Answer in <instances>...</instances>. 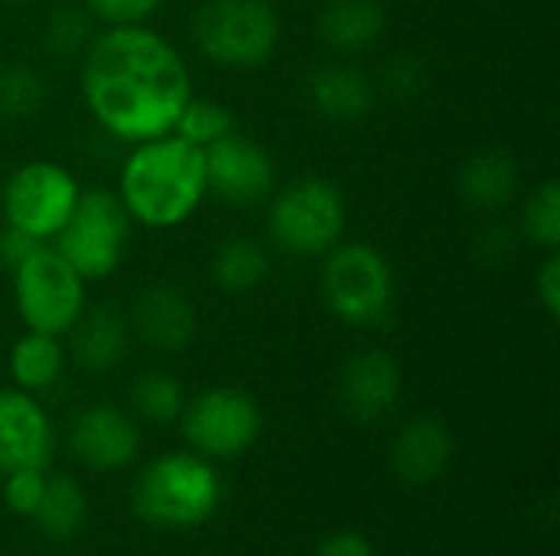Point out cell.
I'll list each match as a JSON object with an SVG mask.
<instances>
[{
  "label": "cell",
  "mask_w": 560,
  "mask_h": 556,
  "mask_svg": "<svg viewBox=\"0 0 560 556\" xmlns=\"http://www.w3.org/2000/svg\"><path fill=\"white\" fill-rule=\"evenodd\" d=\"M79 62L89 115L102 131L128 144L171 134L194 95L190 69L177 46L144 23L95 33Z\"/></svg>",
  "instance_id": "1"
},
{
  "label": "cell",
  "mask_w": 560,
  "mask_h": 556,
  "mask_svg": "<svg viewBox=\"0 0 560 556\" xmlns=\"http://www.w3.org/2000/svg\"><path fill=\"white\" fill-rule=\"evenodd\" d=\"M115 193L131 223H141L144 229H177L207 197L203 151L177 134L131 144Z\"/></svg>",
  "instance_id": "2"
},
{
  "label": "cell",
  "mask_w": 560,
  "mask_h": 556,
  "mask_svg": "<svg viewBox=\"0 0 560 556\" xmlns=\"http://www.w3.org/2000/svg\"><path fill=\"white\" fill-rule=\"evenodd\" d=\"M223 501V482L210 459L197 452H167L148 462L131 488L135 514L164 531L207 524Z\"/></svg>",
  "instance_id": "3"
},
{
  "label": "cell",
  "mask_w": 560,
  "mask_h": 556,
  "mask_svg": "<svg viewBox=\"0 0 560 556\" xmlns=\"http://www.w3.org/2000/svg\"><path fill=\"white\" fill-rule=\"evenodd\" d=\"M197 52L220 69H259L282 39V20L269 0H203L190 16Z\"/></svg>",
  "instance_id": "4"
},
{
  "label": "cell",
  "mask_w": 560,
  "mask_h": 556,
  "mask_svg": "<svg viewBox=\"0 0 560 556\" xmlns=\"http://www.w3.org/2000/svg\"><path fill=\"white\" fill-rule=\"evenodd\" d=\"M266 229L282 252L322 259L345 239L348 200L328 177H299L269 197Z\"/></svg>",
  "instance_id": "5"
},
{
  "label": "cell",
  "mask_w": 560,
  "mask_h": 556,
  "mask_svg": "<svg viewBox=\"0 0 560 556\" xmlns=\"http://www.w3.org/2000/svg\"><path fill=\"white\" fill-rule=\"evenodd\" d=\"M322 298L325 308L348 328H377L390 318L397 282L390 259L371 242H338L322 256Z\"/></svg>",
  "instance_id": "6"
},
{
  "label": "cell",
  "mask_w": 560,
  "mask_h": 556,
  "mask_svg": "<svg viewBox=\"0 0 560 556\" xmlns=\"http://www.w3.org/2000/svg\"><path fill=\"white\" fill-rule=\"evenodd\" d=\"M131 236V216L115 190L89 187L79 193L66 226L49 242L85 282H102L118 272Z\"/></svg>",
  "instance_id": "7"
},
{
  "label": "cell",
  "mask_w": 560,
  "mask_h": 556,
  "mask_svg": "<svg viewBox=\"0 0 560 556\" xmlns=\"http://www.w3.org/2000/svg\"><path fill=\"white\" fill-rule=\"evenodd\" d=\"M10 279H13V305L26 331L62 338L89 305L85 279L49 242L30 252L10 272Z\"/></svg>",
  "instance_id": "8"
},
{
  "label": "cell",
  "mask_w": 560,
  "mask_h": 556,
  "mask_svg": "<svg viewBox=\"0 0 560 556\" xmlns=\"http://www.w3.org/2000/svg\"><path fill=\"white\" fill-rule=\"evenodd\" d=\"M79 193L82 187L69 167L56 161H26L7 177L0 190L3 223L39 242H52L75 210Z\"/></svg>",
  "instance_id": "9"
},
{
  "label": "cell",
  "mask_w": 560,
  "mask_h": 556,
  "mask_svg": "<svg viewBox=\"0 0 560 556\" xmlns=\"http://www.w3.org/2000/svg\"><path fill=\"white\" fill-rule=\"evenodd\" d=\"M180 429L190 452L223 462L249 452L262 433L259 403L240 387H210L184 403Z\"/></svg>",
  "instance_id": "10"
},
{
  "label": "cell",
  "mask_w": 560,
  "mask_h": 556,
  "mask_svg": "<svg viewBox=\"0 0 560 556\" xmlns=\"http://www.w3.org/2000/svg\"><path fill=\"white\" fill-rule=\"evenodd\" d=\"M207 193L230 206H256L276 190L272 154L246 134H226L203 151Z\"/></svg>",
  "instance_id": "11"
},
{
  "label": "cell",
  "mask_w": 560,
  "mask_h": 556,
  "mask_svg": "<svg viewBox=\"0 0 560 556\" xmlns=\"http://www.w3.org/2000/svg\"><path fill=\"white\" fill-rule=\"evenodd\" d=\"M404 397V370L394 354L368 347L351 354L338 370V403L354 423L387 419Z\"/></svg>",
  "instance_id": "12"
},
{
  "label": "cell",
  "mask_w": 560,
  "mask_h": 556,
  "mask_svg": "<svg viewBox=\"0 0 560 556\" xmlns=\"http://www.w3.org/2000/svg\"><path fill=\"white\" fill-rule=\"evenodd\" d=\"M69 449L92 472H118L138 459L141 433L128 413L95 403L79 410L69 423Z\"/></svg>",
  "instance_id": "13"
},
{
  "label": "cell",
  "mask_w": 560,
  "mask_h": 556,
  "mask_svg": "<svg viewBox=\"0 0 560 556\" xmlns=\"http://www.w3.org/2000/svg\"><path fill=\"white\" fill-rule=\"evenodd\" d=\"M56 449L49 413L33 393L0 390V475L16 469H46Z\"/></svg>",
  "instance_id": "14"
},
{
  "label": "cell",
  "mask_w": 560,
  "mask_h": 556,
  "mask_svg": "<svg viewBox=\"0 0 560 556\" xmlns=\"http://www.w3.org/2000/svg\"><path fill=\"white\" fill-rule=\"evenodd\" d=\"M131 334H138L151 351L180 354L197 338V305L177 285L154 282L138 292L128 311Z\"/></svg>",
  "instance_id": "15"
},
{
  "label": "cell",
  "mask_w": 560,
  "mask_h": 556,
  "mask_svg": "<svg viewBox=\"0 0 560 556\" xmlns=\"http://www.w3.org/2000/svg\"><path fill=\"white\" fill-rule=\"evenodd\" d=\"M456 456V436L440 416H413L390 442V469L400 485L427 488L446 475Z\"/></svg>",
  "instance_id": "16"
},
{
  "label": "cell",
  "mask_w": 560,
  "mask_h": 556,
  "mask_svg": "<svg viewBox=\"0 0 560 556\" xmlns=\"http://www.w3.org/2000/svg\"><path fill=\"white\" fill-rule=\"evenodd\" d=\"M305 102L315 115L335 125H358L377 108V85L361 66L348 59L322 62L305 75Z\"/></svg>",
  "instance_id": "17"
},
{
  "label": "cell",
  "mask_w": 560,
  "mask_h": 556,
  "mask_svg": "<svg viewBox=\"0 0 560 556\" xmlns=\"http://www.w3.org/2000/svg\"><path fill=\"white\" fill-rule=\"evenodd\" d=\"M69 334V354L79 370L85 374H108L115 370L131 344V324L128 315L118 305H85Z\"/></svg>",
  "instance_id": "18"
},
{
  "label": "cell",
  "mask_w": 560,
  "mask_h": 556,
  "mask_svg": "<svg viewBox=\"0 0 560 556\" xmlns=\"http://www.w3.org/2000/svg\"><path fill=\"white\" fill-rule=\"evenodd\" d=\"M518 187H522V170L505 147L472 151L456 174L459 200L482 216H499L518 197Z\"/></svg>",
  "instance_id": "19"
},
{
  "label": "cell",
  "mask_w": 560,
  "mask_h": 556,
  "mask_svg": "<svg viewBox=\"0 0 560 556\" xmlns=\"http://www.w3.org/2000/svg\"><path fill=\"white\" fill-rule=\"evenodd\" d=\"M387 10L381 0H325L315 16V36L338 56H361L381 43Z\"/></svg>",
  "instance_id": "20"
},
{
  "label": "cell",
  "mask_w": 560,
  "mask_h": 556,
  "mask_svg": "<svg viewBox=\"0 0 560 556\" xmlns=\"http://www.w3.org/2000/svg\"><path fill=\"white\" fill-rule=\"evenodd\" d=\"M272 272V259L259 239L230 236L210 256V282L226 295H249L256 292Z\"/></svg>",
  "instance_id": "21"
},
{
  "label": "cell",
  "mask_w": 560,
  "mask_h": 556,
  "mask_svg": "<svg viewBox=\"0 0 560 556\" xmlns=\"http://www.w3.org/2000/svg\"><path fill=\"white\" fill-rule=\"evenodd\" d=\"M62 367H66V347L56 334L26 331L10 351V377L16 390L33 397L49 390L62 377Z\"/></svg>",
  "instance_id": "22"
},
{
  "label": "cell",
  "mask_w": 560,
  "mask_h": 556,
  "mask_svg": "<svg viewBox=\"0 0 560 556\" xmlns=\"http://www.w3.org/2000/svg\"><path fill=\"white\" fill-rule=\"evenodd\" d=\"M33 521L49 541H72L89 521V498L82 485L69 475L46 478V492L33 511Z\"/></svg>",
  "instance_id": "23"
},
{
  "label": "cell",
  "mask_w": 560,
  "mask_h": 556,
  "mask_svg": "<svg viewBox=\"0 0 560 556\" xmlns=\"http://www.w3.org/2000/svg\"><path fill=\"white\" fill-rule=\"evenodd\" d=\"M518 233L541 252L560 249V187L555 177H545L541 184H535L528 190V197L522 203Z\"/></svg>",
  "instance_id": "24"
},
{
  "label": "cell",
  "mask_w": 560,
  "mask_h": 556,
  "mask_svg": "<svg viewBox=\"0 0 560 556\" xmlns=\"http://www.w3.org/2000/svg\"><path fill=\"white\" fill-rule=\"evenodd\" d=\"M233 131H236L233 111L220 98H207V95H190L171 128V134H177L180 141H187L200 151H207L210 144L223 141Z\"/></svg>",
  "instance_id": "25"
},
{
  "label": "cell",
  "mask_w": 560,
  "mask_h": 556,
  "mask_svg": "<svg viewBox=\"0 0 560 556\" xmlns=\"http://www.w3.org/2000/svg\"><path fill=\"white\" fill-rule=\"evenodd\" d=\"M131 410L154 423V426H164V423H177L180 413H184V387L177 377L164 374V370H148V374H138L135 383H131Z\"/></svg>",
  "instance_id": "26"
},
{
  "label": "cell",
  "mask_w": 560,
  "mask_h": 556,
  "mask_svg": "<svg viewBox=\"0 0 560 556\" xmlns=\"http://www.w3.org/2000/svg\"><path fill=\"white\" fill-rule=\"evenodd\" d=\"M95 36V20L85 7H56L43 23V46L59 59H79Z\"/></svg>",
  "instance_id": "27"
},
{
  "label": "cell",
  "mask_w": 560,
  "mask_h": 556,
  "mask_svg": "<svg viewBox=\"0 0 560 556\" xmlns=\"http://www.w3.org/2000/svg\"><path fill=\"white\" fill-rule=\"evenodd\" d=\"M46 102V82L33 66L13 62L0 69V118L20 121L43 108Z\"/></svg>",
  "instance_id": "28"
},
{
  "label": "cell",
  "mask_w": 560,
  "mask_h": 556,
  "mask_svg": "<svg viewBox=\"0 0 560 556\" xmlns=\"http://www.w3.org/2000/svg\"><path fill=\"white\" fill-rule=\"evenodd\" d=\"M377 92H387L390 98H400V102H410L417 98L427 85H430V62L407 49V52H394L384 66H381V75L374 79Z\"/></svg>",
  "instance_id": "29"
},
{
  "label": "cell",
  "mask_w": 560,
  "mask_h": 556,
  "mask_svg": "<svg viewBox=\"0 0 560 556\" xmlns=\"http://www.w3.org/2000/svg\"><path fill=\"white\" fill-rule=\"evenodd\" d=\"M43 492H46L43 469H16L3 475V505L20 518H33Z\"/></svg>",
  "instance_id": "30"
},
{
  "label": "cell",
  "mask_w": 560,
  "mask_h": 556,
  "mask_svg": "<svg viewBox=\"0 0 560 556\" xmlns=\"http://www.w3.org/2000/svg\"><path fill=\"white\" fill-rule=\"evenodd\" d=\"M164 0H82V7L92 13V20H102L105 26H135L151 20L161 10Z\"/></svg>",
  "instance_id": "31"
},
{
  "label": "cell",
  "mask_w": 560,
  "mask_h": 556,
  "mask_svg": "<svg viewBox=\"0 0 560 556\" xmlns=\"http://www.w3.org/2000/svg\"><path fill=\"white\" fill-rule=\"evenodd\" d=\"M518 246H522L518 226H509L502 220L486 223L476 236V252L486 265H505L509 259H515Z\"/></svg>",
  "instance_id": "32"
},
{
  "label": "cell",
  "mask_w": 560,
  "mask_h": 556,
  "mask_svg": "<svg viewBox=\"0 0 560 556\" xmlns=\"http://www.w3.org/2000/svg\"><path fill=\"white\" fill-rule=\"evenodd\" d=\"M535 298L545 311V318H560V252H545L538 272H535Z\"/></svg>",
  "instance_id": "33"
},
{
  "label": "cell",
  "mask_w": 560,
  "mask_h": 556,
  "mask_svg": "<svg viewBox=\"0 0 560 556\" xmlns=\"http://www.w3.org/2000/svg\"><path fill=\"white\" fill-rule=\"evenodd\" d=\"M39 246H43L39 239H33V236H26L23 229L3 223V229H0V269H3V272H13V269H16L30 252H36Z\"/></svg>",
  "instance_id": "34"
},
{
  "label": "cell",
  "mask_w": 560,
  "mask_h": 556,
  "mask_svg": "<svg viewBox=\"0 0 560 556\" xmlns=\"http://www.w3.org/2000/svg\"><path fill=\"white\" fill-rule=\"evenodd\" d=\"M315 556H377V551L361 531H335L318 544Z\"/></svg>",
  "instance_id": "35"
},
{
  "label": "cell",
  "mask_w": 560,
  "mask_h": 556,
  "mask_svg": "<svg viewBox=\"0 0 560 556\" xmlns=\"http://www.w3.org/2000/svg\"><path fill=\"white\" fill-rule=\"evenodd\" d=\"M3 3H16V7H23V3H33V0H3Z\"/></svg>",
  "instance_id": "36"
}]
</instances>
